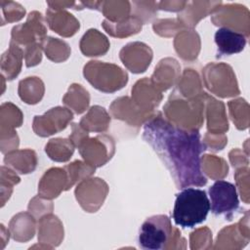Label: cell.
Listing matches in <instances>:
<instances>
[{"instance_id":"obj_1","label":"cell","mask_w":250,"mask_h":250,"mask_svg":"<svg viewBox=\"0 0 250 250\" xmlns=\"http://www.w3.org/2000/svg\"><path fill=\"white\" fill-rule=\"evenodd\" d=\"M143 138L161 159L178 188L206 185L200 158L206 146L197 130L177 127L158 112L145 124Z\"/></svg>"},{"instance_id":"obj_2","label":"cell","mask_w":250,"mask_h":250,"mask_svg":"<svg viewBox=\"0 0 250 250\" xmlns=\"http://www.w3.org/2000/svg\"><path fill=\"white\" fill-rule=\"evenodd\" d=\"M209 211L210 200L206 191L188 188L177 194L173 209V219L177 226L193 228L206 220Z\"/></svg>"},{"instance_id":"obj_3","label":"cell","mask_w":250,"mask_h":250,"mask_svg":"<svg viewBox=\"0 0 250 250\" xmlns=\"http://www.w3.org/2000/svg\"><path fill=\"white\" fill-rule=\"evenodd\" d=\"M172 226L166 215H155L147 218L139 232V245L146 250L166 248L171 236Z\"/></svg>"},{"instance_id":"obj_4","label":"cell","mask_w":250,"mask_h":250,"mask_svg":"<svg viewBox=\"0 0 250 250\" xmlns=\"http://www.w3.org/2000/svg\"><path fill=\"white\" fill-rule=\"evenodd\" d=\"M210 209L215 215H225L228 220L238 208L239 200L235 186L227 181H217L209 188Z\"/></svg>"},{"instance_id":"obj_5","label":"cell","mask_w":250,"mask_h":250,"mask_svg":"<svg viewBox=\"0 0 250 250\" xmlns=\"http://www.w3.org/2000/svg\"><path fill=\"white\" fill-rule=\"evenodd\" d=\"M218 56H229L241 52L246 45V37L228 27L219 28L215 33Z\"/></svg>"}]
</instances>
